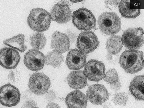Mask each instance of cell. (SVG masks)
I'll use <instances>...</instances> for the list:
<instances>
[{
	"label": "cell",
	"mask_w": 144,
	"mask_h": 110,
	"mask_svg": "<svg viewBox=\"0 0 144 110\" xmlns=\"http://www.w3.org/2000/svg\"><path fill=\"white\" fill-rule=\"evenodd\" d=\"M82 0H70V1L72 3H77L78 2H79L82 1Z\"/></svg>",
	"instance_id": "32"
},
{
	"label": "cell",
	"mask_w": 144,
	"mask_h": 110,
	"mask_svg": "<svg viewBox=\"0 0 144 110\" xmlns=\"http://www.w3.org/2000/svg\"><path fill=\"white\" fill-rule=\"evenodd\" d=\"M57 96L56 94L53 90H50L46 95V98L49 101H52L57 98Z\"/></svg>",
	"instance_id": "27"
},
{
	"label": "cell",
	"mask_w": 144,
	"mask_h": 110,
	"mask_svg": "<svg viewBox=\"0 0 144 110\" xmlns=\"http://www.w3.org/2000/svg\"><path fill=\"white\" fill-rule=\"evenodd\" d=\"M72 18L74 25L80 30L89 31L96 26V20L94 16L90 10L85 8L74 11Z\"/></svg>",
	"instance_id": "4"
},
{
	"label": "cell",
	"mask_w": 144,
	"mask_h": 110,
	"mask_svg": "<svg viewBox=\"0 0 144 110\" xmlns=\"http://www.w3.org/2000/svg\"><path fill=\"white\" fill-rule=\"evenodd\" d=\"M122 37L123 45L129 49L137 50L144 43V30L141 27L129 28L123 32Z\"/></svg>",
	"instance_id": "5"
},
{
	"label": "cell",
	"mask_w": 144,
	"mask_h": 110,
	"mask_svg": "<svg viewBox=\"0 0 144 110\" xmlns=\"http://www.w3.org/2000/svg\"><path fill=\"white\" fill-rule=\"evenodd\" d=\"M129 90L132 95L137 100H144V76H136L131 81Z\"/></svg>",
	"instance_id": "18"
},
{
	"label": "cell",
	"mask_w": 144,
	"mask_h": 110,
	"mask_svg": "<svg viewBox=\"0 0 144 110\" xmlns=\"http://www.w3.org/2000/svg\"><path fill=\"white\" fill-rule=\"evenodd\" d=\"M120 0H106L105 1V7L111 10L116 8L119 4Z\"/></svg>",
	"instance_id": "26"
},
{
	"label": "cell",
	"mask_w": 144,
	"mask_h": 110,
	"mask_svg": "<svg viewBox=\"0 0 144 110\" xmlns=\"http://www.w3.org/2000/svg\"><path fill=\"white\" fill-rule=\"evenodd\" d=\"M0 64L4 68L8 69L16 68L19 62L21 57L18 50L11 47L1 49Z\"/></svg>",
	"instance_id": "13"
},
{
	"label": "cell",
	"mask_w": 144,
	"mask_h": 110,
	"mask_svg": "<svg viewBox=\"0 0 144 110\" xmlns=\"http://www.w3.org/2000/svg\"><path fill=\"white\" fill-rule=\"evenodd\" d=\"M50 46L53 50L62 54L69 50L70 41L66 34L56 31L51 36Z\"/></svg>",
	"instance_id": "15"
},
{
	"label": "cell",
	"mask_w": 144,
	"mask_h": 110,
	"mask_svg": "<svg viewBox=\"0 0 144 110\" xmlns=\"http://www.w3.org/2000/svg\"><path fill=\"white\" fill-rule=\"evenodd\" d=\"M64 61L62 54L54 50L49 52L45 56V64L55 68L60 67Z\"/></svg>",
	"instance_id": "22"
},
{
	"label": "cell",
	"mask_w": 144,
	"mask_h": 110,
	"mask_svg": "<svg viewBox=\"0 0 144 110\" xmlns=\"http://www.w3.org/2000/svg\"><path fill=\"white\" fill-rule=\"evenodd\" d=\"M50 85L49 78L42 72L33 73L29 79L28 84L30 91L37 95H42L47 92Z\"/></svg>",
	"instance_id": "7"
},
{
	"label": "cell",
	"mask_w": 144,
	"mask_h": 110,
	"mask_svg": "<svg viewBox=\"0 0 144 110\" xmlns=\"http://www.w3.org/2000/svg\"><path fill=\"white\" fill-rule=\"evenodd\" d=\"M85 55L78 49H71L66 56V62L67 67L72 70H78L82 68L86 63Z\"/></svg>",
	"instance_id": "14"
},
{
	"label": "cell",
	"mask_w": 144,
	"mask_h": 110,
	"mask_svg": "<svg viewBox=\"0 0 144 110\" xmlns=\"http://www.w3.org/2000/svg\"><path fill=\"white\" fill-rule=\"evenodd\" d=\"M104 79L105 82L110 85L118 82L119 78L116 69L114 68L109 69L105 73Z\"/></svg>",
	"instance_id": "25"
},
{
	"label": "cell",
	"mask_w": 144,
	"mask_h": 110,
	"mask_svg": "<svg viewBox=\"0 0 144 110\" xmlns=\"http://www.w3.org/2000/svg\"><path fill=\"white\" fill-rule=\"evenodd\" d=\"M98 23L101 32L108 35L118 33L121 30V23L120 19L115 12H105L99 17Z\"/></svg>",
	"instance_id": "3"
},
{
	"label": "cell",
	"mask_w": 144,
	"mask_h": 110,
	"mask_svg": "<svg viewBox=\"0 0 144 110\" xmlns=\"http://www.w3.org/2000/svg\"><path fill=\"white\" fill-rule=\"evenodd\" d=\"M20 95L17 87L10 83L6 84L0 88V103L8 107L15 106L20 101Z\"/></svg>",
	"instance_id": "9"
},
{
	"label": "cell",
	"mask_w": 144,
	"mask_h": 110,
	"mask_svg": "<svg viewBox=\"0 0 144 110\" xmlns=\"http://www.w3.org/2000/svg\"><path fill=\"white\" fill-rule=\"evenodd\" d=\"M46 108H60V106L57 103L53 102L49 103L46 106Z\"/></svg>",
	"instance_id": "31"
},
{
	"label": "cell",
	"mask_w": 144,
	"mask_h": 110,
	"mask_svg": "<svg viewBox=\"0 0 144 110\" xmlns=\"http://www.w3.org/2000/svg\"><path fill=\"white\" fill-rule=\"evenodd\" d=\"M128 99V96L126 93L120 92L113 95L112 100L116 105L124 106L126 105Z\"/></svg>",
	"instance_id": "24"
},
{
	"label": "cell",
	"mask_w": 144,
	"mask_h": 110,
	"mask_svg": "<svg viewBox=\"0 0 144 110\" xmlns=\"http://www.w3.org/2000/svg\"><path fill=\"white\" fill-rule=\"evenodd\" d=\"M23 105V107H37L34 101L33 100L29 101L27 102Z\"/></svg>",
	"instance_id": "30"
},
{
	"label": "cell",
	"mask_w": 144,
	"mask_h": 110,
	"mask_svg": "<svg viewBox=\"0 0 144 110\" xmlns=\"http://www.w3.org/2000/svg\"><path fill=\"white\" fill-rule=\"evenodd\" d=\"M30 42L33 49L41 50L45 46L46 39L43 32H37L30 37Z\"/></svg>",
	"instance_id": "23"
},
{
	"label": "cell",
	"mask_w": 144,
	"mask_h": 110,
	"mask_svg": "<svg viewBox=\"0 0 144 110\" xmlns=\"http://www.w3.org/2000/svg\"><path fill=\"white\" fill-rule=\"evenodd\" d=\"M105 45L107 51L111 55L118 53L123 45L121 37L114 35H111L107 39Z\"/></svg>",
	"instance_id": "20"
},
{
	"label": "cell",
	"mask_w": 144,
	"mask_h": 110,
	"mask_svg": "<svg viewBox=\"0 0 144 110\" xmlns=\"http://www.w3.org/2000/svg\"><path fill=\"white\" fill-rule=\"evenodd\" d=\"M76 44L78 49L87 55L93 52L97 48L99 41L97 36L93 32L83 31L79 35Z\"/></svg>",
	"instance_id": "6"
},
{
	"label": "cell",
	"mask_w": 144,
	"mask_h": 110,
	"mask_svg": "<svg viewBox=\"0 0 144 110\" xmlns=\"http://www.w3.org/2000/svg\"><path fill=\"white\" fill-rule=\"evenodd\" d=\"M83 71L87 79L93 81H99L105 76L104 64L102 61L95 59L90 60L86 62Z\"/></svg>",
	"instance_id": "8"
},
{
	"label": "cell",
	"mask_w": 144,
	"mask_h": 110,
	"mask_svg": "<svg viewBox=\"0 0 144 110\" xmlns=\"http://www.w3.org/2000/svg\"><path fill=\"white\" fill-rule=\"evenodd\" d=\"M66 80L69 86L74 89L78 90L84 87L87 84V78L81 70L71 72L68 75Z\"/></svg>",
	"instance_id": "17"
},
{
	"label": "cell",
	"mask_w": 144,
	"mask_h": 110,
	"mask_svg": "<svg viewBox=\"0 0 144 110\" xmlns=\"http://www.w3.org/2000/svg\"><path fill=\"white\" fill-rule=\"evenodd\" d=\"M86 96L80 90H76L69 93L65 98V102L69 108H85L87 106Z\"/></svg>",
	"instance_id": "16"
},
{
	"label": "cell",
	"mask_w": 144,
	"mask_h": 110,
	"mask_svg": "<svg viewBox=\"0 0 144 110\" xmlns=\"http://www.w3.org/2000/svg\"><path fill=\"white\" fill-rule=\"evenodd\" d=\"M16 74L15 72L13 71H11L10 72L8 75V78L12 82H16Z\"/></svg>",
	"instance_id": "29"
},
{
	"label": "cell",
	"mask_w": 144,
	"mask_h": 110,
	"mask_svg": "<svg viewBox=\"0 0 144 110\" xmlns=\"http://www.w3.org/2000/svg\"><path fill=\"white\" fill-rule=\"evenodd\" d=\"M52 20L50 13L43 8L38 7L31 11L27 21L32 30L40 32L49 29Z\"/></svg>",
	"instance_id": "2"
},
{
	"label": "cell",
	"mask_w": 144,
	"mask_h": 110,
	"mask_svg": "<svg viewBox=\"0 0 144 110\" xmlns=\"http://www.w3.org/2000/svg\"><path fill=\"white\" fill-rule=\"evenodd\" d=\"M24 63L29 70L36 72L42 69L45 62V56L39 50H29L25 54Z\"/></svg>",
	"instance_id": "11"
},
{
	"label": "cell",
	"mask_w": 144,
	"mask_h": 110,
	"mask_svg": "<svg viewBox=\"0 0 144 110\" xmlns=\"http://www.w3.org/2000/svg\"><path fill=\"white\" fill-rule=\"evenodd\" d=\"M121 83L119 81L110 85V87L114 91L117 92L120 91L122 88Z\"/></svg>",
	"instance_id": "28"
},
{
	"label": "cell",
	"mask_w": 144,
	"mask_h": 110,
	"mask_svg": "<svg viewBox=\"0 0 144 110\" xmlns=\"http://www.w3.org/2000/svg\"><path fill=\"white\" fill-rule=\"evenodd\" d=\"M119 63L127 73L131 74L137 73L144 67L143 52L137 50H125L121 55Z\"/></svg>",
	"instance_id": "1"
},
{
	"label": "cell",
	"mask_w": 144,
	"mask_h": 110,
	"mask_svg": "<svg viewBox=\"0 0 144 110\" xmlns=\"http://www.w3.org/2000/svg\"><path fill=\"white\" fill-rule=\"evenodd\" d=\"M130 0H123L119 2V12L123 17L127 18H134L140 14V9L131 8Z\"/></svg>",
	"instance_id": "19"
},
{
	"label": "cell",
	"mask_w": 144,
	"mask_h": 110,
	"mask_svg": "<svg viewBox=\"0 0 144 110\" xmlns=\"http://www.w3.org/2000/svg\"><path fill=\"white\" fill-rule=\"evenodd\" d=\"M24 39V35L19 34L16 36L4 40L3 43L5 45L22 53L27 49L25 44Z\"/></svg>",
	"instance_id": "21"
},
{
	"label": "cell",
	"mask_w": 144,
	"mask_h": 110,
	"mask_svg": "<svg viewBox=\"0 0 144 110\" xmlns=\"http://www.w3.org/2000/svg\"><path fill=\"white\" fill-rule=\"evenodd\" d=\"M88 99L93 104L100 105L108 99L109 93L105 87L100 84L91 85L88 88L86 91Z\"/></svg>",
	"instance_id": "12"
},
{
	"label": "cell",
	"mask_w": 144,
	"mask_h": 110,
	"mask_svg": "<svg viewBox=\"0 0 144 110\" xmlns=\"http://www.w3.org/2000/svg\"><path fill=\"white\" fill-rule=\"evenodd\" d=\"M52 20L59 24L66 23L72 17L71 9L68 3L61 1L55 4L50 12Z\"/></svg>",
	"instance_id": "10"
}]
</instances>
